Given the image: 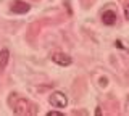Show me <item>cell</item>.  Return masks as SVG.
<instances>
[{"label":"cell","instance_id":"obj_1","mask_svg":"<svg viewBox=\"0 0 129 116\" xmlns=\"http://www.w3.org/2000/svg\"><path fill=\"white\" fill-rule=\"evenodd\" d=\"M48 103L55 108H64L68 105V97L63 92H53V94L48 97Z\"/></svg>","mask_w":129,"mask_h":116},{"label":"cell","instance_id":"obj_2","mask_svg":"<svg viewBox=\"0 0 129 116\" xmlns=\"http://www.w3.org/2000/svg\"><path fill=\"white\" fill-rule=\"evenodd\" d=\"M52 61L60 65V66H70L73 63V58L66 53H53L52 55Z\"/></svg>","mask_w":129,"mask_h":116},{"label":"cell","instance_id":"obj_3","mask_svg":"<svg viewBox=\"0 0 129 116\" xmlns=\"http://www.w3.org/2000/svg\"><path fill=\"white\" fill-rule=\"evenodd\" d=\"M102 23H103V24H107V26H113V24L116 23V13H115V11H111V10L103 11V15H102Z\"/></svg>","mask_w":129,"mask_h":116},{"label":"cell","instance_id":"obj_4","mask_svg":"<svg viewBox=\"0 0 129 116\" xmlns=\"http://www.w3.org/2000/svg\"><path fill=\"white\" fill-rule=\"evenodd\" d=\"M29 8L31 7L27 5L26 2H21V0H18V2H15L13 5H11V11H15V13H27Z\"/></svg>","mask_w":129,"mask_h":116},{"label":"cell","instance_id":"obj_5","mask_svg":"<svg viewBox=\"0 0 129 116\" xmlns=\"http://www.w3.org/2000/svg\"><path fill=\"white\" fill-rule=\"evenodd\" d=\"M8 61H10V52H8L7 49H3L2 52H0V74L5 71Z\"/></svg>","mask_w":129,"mask_h":116},{"label":"cell","instance_id":"obj_6","mask_svg":"<svg viewBox=\"0 0 129 116\" xmlns=\"http://www.w3.org/2000/svg\"><path fill=\"white\" fill-rule=\"evenodd\" d=\"M27 105H29V103L26 102V100H19V103H16L15 105V108H13V111L16 114H26L27 113Z\"/></svg>","mask_w":129,"mask_h":116},{"label":"cell","instance_id":"obj_7","mask_svg":"<svg viewBox=\"0 0 129 116\" xmlns=\"http://www.w3.org/2000/svg\"><path fill=\"white\" fill-rule=\"evenodd\" d=\"M124 18L129 21V3H127V5H124Z\"/></svg>","mask_w":129,"mask_h":116},{"label":"cell","instance_id":"obj_8","mask_svg":"<svg viewBox=\"0 0 129 116\" xmlns=\"http://www.w3.org/2000/svg\"><path fill=\"white\" fill-rule=\"evenodd\" d=\"M47 116H63V113H60V111H48Z\"/></svg>","mask_w":129,"mask_h":116},{"label":"cell","instance_id":"obj_9","mask_svg":"<svg viewBox=\"0 0 129 116\" xmlns=\"http://www.w3.org/2000/svg\"><path fill=\"white\" fill-rule=\"evenodd\" d=\"M95 114H97V116H100V114H102V111H100V108H97V110H95Z\"/></svg>","mask_w":129,"mask_h":116},{"label":"cell","instance_id":"obj_10","mask_svg":"<svg viewBox=\"0 0 129 116\" xmlns=\"http://www.w3.org/2000/svg\"><path fill=\"white\" fill-rule=\"evenodd\" d=\"M127 100H129V98H127Z\"/></svg>","mask_w":129,"mask_h":116}]
</instances>
